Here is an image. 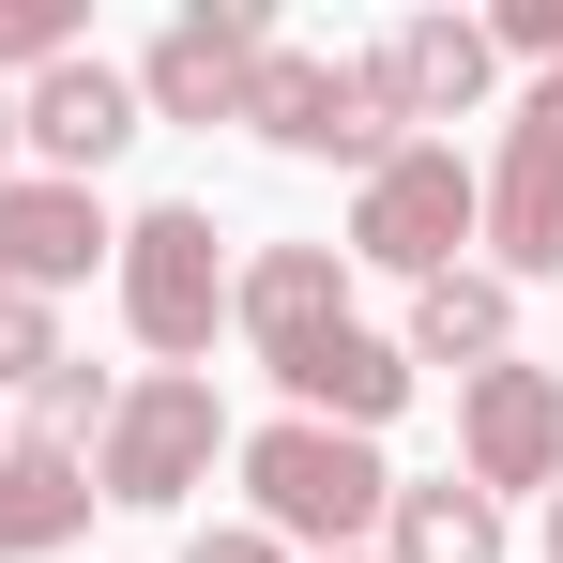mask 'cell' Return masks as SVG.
Segmentation results:
<instances>
[{
    "label": "cell",
    "mask_w": 563,
    "mask_h": 563,
    "mask_svg": "<svg viewBox=\"0 0 563 563\" xmlns=\"http://www.w3.org/2000/svg\"><path fill=\"white\" fill-rule=\"evenodd\" d=\"M244 503H260V533H305V549H351L366 518H396V472L351 442V427H260L244 442Z\"/></svg>",
    "instance_id": "cell-1"
},
{
    "label": "cell",
    "mask_w": 563,
    "mask_h": 563,
    "mask_svg": "<svg viewBox=\"0 0 563 563\" xmlns=\"http://www.w3.org/2000/svg\"><path fill=\"white\" fill-rule=\"evenodd\" d=\"M472 168L442 153V137H396V168H366V198H351V260H380V275H457V244H472Z\"/></svg>",
    "instance_id": "cell-2"
},
{
    "label": "cell",
    "mask_w": 563,
    "mask_h": 563,
    "mask_svg": "<svg viewBox=\"0 0 563 563\" xmlns=\"http://www.w3.org/2000/svg\"><path fill=\"white\" fill-rule=\"evenodd\" d=\"M122 320H137V351H213V320H229V260H213V213L168 198V213H137L122 229Z\"/></svg>",
    "instance_id": "cell-3"
},
{
    "label": "cell",
    "mask_w": 563,
    "mask_h": 563,
    "mask_svg": "<svg viewBox=\"0 0 563 563\" xmlns=\"http://www.w3.org/2000/svg\"><path fill=\"white\" fill-rule=\"evenodd\" d=\"M244 122L275 137V153H335V168H396V107H380L366 62H305L275 46L260 77H244Z\"/></svg>",
    "instance_id": "cell-4"
},
{
    "label": "cell",
    "mask_w": 563,
    "mask_h": 563,
    "mask_svg": "<svg viewBox=\"0 0 563 563\" xmlns=\"http://www.w3.org/2000/svg\"><path fill=\"white\" fill-rule=\"evenodd\" d=\"M213 442H229V411H213V380H137L122 411H107V457H92V503H184L198 472H213Z\"/></svg>",
    "instance_id": "cell-5"
},
{
    "label": "cell",
    "mask_w": 563,
    "mask_h": 563,
    "mask_svg": "<svg viewBox=\"0 0 563 563\" xmlns=\"http://www.w3.org/2000/svg\"><path fill=\"white\" fill-rule=\"evenodd\" d=\"M275 62V15L260 0H198L153 31V62H137V107L153 122H244V77Z\"/></svg>",
    "instance_id": "cell-6"
},
{
    "label": "cell",
    "mask_w": 563,
    "mask_h": 563,
    "mask_svg": "<svg viewBox=\"0 0 563 563\" xmlns=\"http://www.w3.org/2000/svg\"><path fill=\"white\" fill-rule=\"evenodd\" d=\"M457 487H563V380L549 366H472V411H457Z\"/></svg>",
    "instance_id": "cell-7"
},
{
    "label": "cell",
    "mask_w": 563,
    "mask_h": 563,
    "mask_svg": "<svg viewBox=\"0 0 563 563\" xmlns=\"http://www.w3.org/2000/svg\"><path fill=\"white\" fill-rule=\"evenodd\" d=\"M472 198H487L472 229L503 244V289H518V275H563V92H533V107H518L503 168H487Z\"/></svg>",
    "instance_id": "cell-8"
},
{
    "label": "cell",
    "mask_w": 563,
    "mask_h": 563,
    "mask_svg": "<svg viewBox=\"0 0 563 563\" xmlns=\"http://www.w3.org/2000/svg\"><path fill=\"white\" fill-rule=\"evenodd\" d=\"M229 320L260 335V366H305L320 335H351V244H260L229 275Z\"/></svg>",
    "instance_id": "cell-9"
},
{
    "label": "cell",
    "mask_w": 563,
    "mask_h": 563,
    "mask_svg": "<svg viewBox=\"0 0 563 563\" xmlns=\"http://www.w3.org/2000/svg\"><path fill=\"white\" fill-rule=\"evenodd\" d=\"M92 260H122V229L92 213V184H0V289H15V305L77 289Z\"/></svg>",
    "instance_id": "cell-10"
},
{
    "label": "cell",
    "mask_w": 563,
    "mask_h": 563,
    "mask_svg": "<svg viewBox=\"0 0 563 563\" xmlns=\"http://www.w3.org/2000/svg\"><path fill=\"white\" fill-rule=\"evenodd\" d=\"M15 137L46 153V184H92L107 153L137 137V77H107V62H46V77L15 92Z\"/></svg>",
    "instance_id": "cell-11"
},
{
    "label": "cell",
    "mask_w": 563,
    "mask_h": 563,
    "mask_svg": "<svg viewBox=\"0 0 563 563\" xmlns=\"http://www.w3.org/2000/svg\"><path fill=\"white\" fill-rule=\"evenodd\" d=\"M487 62H503V46H487V15H396L366 77H380L396 122H457V107L487 92Z\"/></svg>",
    "instance_id": "cell-12"
},
{
    "label": "cell",
    "mask_w": 563,
    "mask_h": 563,
    "mask_svg": "<svg viewBox=\"0 0 563 563\" xmlns=\"http://www.w3.org/2000/svg\"><path fill=\"white\" fill-rule=\"evenodd\" d=\"M275 380H289V396H305V427H351V442H366L380 411L411 396V351L351 320V335H320V351H305V366H275Z\"/></svg>",
    "instance_id": "cell-13"
},
{
    "label": "cell",
    "mask_w": 563,
    "mask_h": 563,
    "mask_svg": "<svg viewBox=\"0 0 563 563\" xmlns=\"http://www.w3.org/2000/svg\"><path fill=\"white\" fill-rule=\"evenodd\" d=\"M62 533H92V457H62V442H0V563H46Z\"/></svg>",
    "instance_id": "cell-14"
},
{
    "label": "cell",
    "mask_w": 563,
    "mask_h": 563,
    "mask_svg": "<svg viewBox=\"0 0 563 563\" xmlns=\"http://www.w3.org/2000/svg\"><path fill=\"white\" fill-rule=\"evenodd\" d=\"M503 335H518L503 275H427L411 289V366H503Z\"/></svg>",
    "instance_id": "cell-15"
},
{
    "label": "cell",
    "mask_w": 563,
    "mask_h": 563,
    "mask_svg": "<svg viewBox=\"0 0 563 563\" xmlns=\"http://www.w3.org/2000/svg\"><path fill=\"white\" fill-rule=\"evenodd\" d=\"M380 563H503V503L457 487V472L442 487H396V549Z\"/></svg>",
    "instance_id": "cell-16"
},
{
    "label": "cell",
    "mask_w": 563,
    "mask_h": 563,
    "mask_svg": "<svg viewBox=\"0 0 563 563\" xmlns=\"http://www.w3.org/2000/svg\"><path fill=\"white\" fill-rule=\"evenodd\" d=\"M107 411H122V396H107V380H92V351H62V366L31 380V442H62V457H77V442H92Z\"/></svg>",
    "instance_id": "cell-17"
},
{
    "label": "cell",
    "mask_w": 563,
    "mask_h": 563,
    "mask_svg": "<svg viewBox=\"0 0 563 563\" xmlns=\"http://www.w3.org/2000/svg\"><path fill=\"white\" fill-rule=\"evenodd\" d=\"M77 62V0H0V77H46Z\"/></svg>",
    "instance_id": "cell-18"
},
{
    "label": "cell",
    "mask_w": 563,
    "mask_h": 563,
    "mask_svg": "<svg viewBox=\"0 0 563 563\" xmlns=\"http://www.w3.org/2000/svg\"><path fill=\"white\" fill-rule=\"evenodd\" d=\"M62 366V320H46V305H15V289H0V380H46Z\"/></svg>",
    "instance_id": "cell-19"
},
{
    "label": "cell",
    "mask_w": 563,
    "mask_h": 563,
    "mask_svg": "<svg viewBox=\"0 0 563 563\" xmlns=\"http://www.w3.org/2000/svg\"><path fill=\"white\" fill-rule=\"evenodd\" d=\"M487 46H518V62H549V77H563V0H503Z\"/></svg>",
    "instance_id": "cell-20"
},
{
    "label": "cell",
    "mask_w": 563,
    "mask_h": 563,
    "mask_svg": "<svg viewBox=\"0 0 563 563\" xmlns=\"http://www.w3.org/2000/svg\"><path fill=\"white\" fill-rule=\"evenodd\" d=\"M184 563H289V549H275V533H198Z\"/></svg>",
    "instance_id": "cell-21"
},
{
    "label": "cell",
    "mask_w": 563,
    "mask_h": 563,
    "mask_svg": "<svg viewBox=\"0 0 563 563\" xmlns=\"http://www.w3.org/2000/svg\"><path fill=\"white\" fill-rule=\"evenodd\" d=\"M549 563H563V487H549Z\"/></svg>",
    "instance_id": "cell-22"
},
{
    "label": "cell",
    "mask_w": 563,
    "mask_h": 563,
    "mask_svg": "<svg viewBox=\"0 0 563 563\" xmlns=\"http://www.w3.org/2000/svg\"><path fill=\"white\" fill-rule=\"evenodd\" d=\"M0 153H15V92H0Z\"/></svg>",
    "instance_id": "cell-23"
},
{
    "label": "cell",
    "mask_w": 563,
    "mask_h": 563,
    "mask_svg": "<svg viewBox=\"0 0 563 563\" xmlns=\"http://www.w3.org/2000/svg\"><path fill=\"white\" fill-rule=\"evenodd\" d=\"M320 563H366V549H320Z\"/></svg>",
    "instance_id": "cell-24"
},
{
    "label": "cell",
    "mask_w": 563,
    "mask_h": 563,
    "mask_svg": "<svg viewBox=\"0 0 563 563\" xmlns=\"http://www.w3.org/2000/svg\"><path fill=\"white\" fill-rule=\"evenodd\" d=\"M549 92H563V77H549Z\"/></svg>",
    "instance_id": "cell-25"
}]
</instances>
